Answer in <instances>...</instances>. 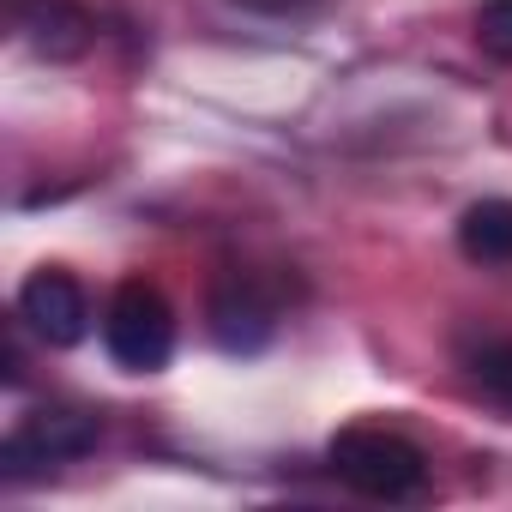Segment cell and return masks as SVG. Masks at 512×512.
<instances>
[{"label": "cell", "mask_w": 512, "mask_h": 512, "mask_svg": "<svg viewBox=\"0 0 512 512\" xmlns=\"http://www.w3.org/2000/svg\"><path fill=\"white\" fill-rule=\"evenodd\" d=\"M326 464L344 488L368 494V500H422L428 494V458L416 440L392 434V428H338L326 446Z\"/></svg>", "instance_id": "cell-1"}, {"label": "cell", "mask_w": 512, "mask_h": 512, "mask_svg": "<svg viewBox=\"0 0 512 512\" xmlns=\"http://www.w3.org/2000/svg\"><path fill=\"white\" fill-rule=\"evenodd\" d=\"M211 338L229 356H260L272 344V308L253 296L247 284H223L211 296Z\"/></svg>", "instance_id": "cell-5"}, {"label": "cell", "mask_w": 512, "mask_h": 512, "mask_svg": "<svg viewBox=\"0 0 512 512\" xmlns=\"http://www.w3.org/2000/svg\"><path fill=\"white\" fill-rule=\"evenodd\" d=\"M470 374H476V386H482L494 404L512 410V344H482V350L470 356Z\"/></svg>", "instance_id": "cell-8"}, {"label": "cell", "mask_w": 512, "mask_h": 512, "mask_svg": "<svg viewBox=\"0 0 512 512\" xmlns=\"http://www.w3.org/2000/svg\"><path fill=\"white\" fill-rule=\"evenodd\" d=\"M476 43L494 61H512V0H488V7L476 13Z\"/></svg>", "instance_id": "cell-9"}, {"label": "cell", "mask_w": 512, "mask_h": 512, "mask_svg": "<svg viewBox=\"0 0 512 512\" xmlns=\"http://www.w3.org/2000/svg\"><path fill=\"white\" fill-rule=\"evenodd\" d=\"M19 320H25L49 350H73V344L91 332L85 290H79L67 272H31L25 290H19Z\"/></svg>", "instance_id": "cell-4"}, {"label": "cell", "mask_w": 512, "mask_h": 512, "mask_svg": "<svg viewBox=\"0 0 512 512\" xmlns=\"http://www.w3.org/2000/svg\"><path fill=\"white\" fill-rule=\"evenodd\" d=\"M25 43L49 61H73L91 49V13L73 7V0H25V19H19Z\"/></svg>", "instance_id": "cell-6"}, {"label": "cell", "mask_w": 512, "mask_h": 512, "mask_svg": "<svg viewBox=\"0 0 512 512\" xmlns=\"http://www.w3.org/2000/svg\"><path fill=\"white\" fill-rule=\"evenodd\" d=\"M103 350H109L115 368H127V374H157V368L175 356V314H169V302H163L157 284L127 278V284L109 296Z\"/></svg>", "instance_id": "cell-2"}, {"label": "cell", "mask_w": 512, "mask_h": 512, "mask_svg": "<svg viewBox=\"0 0 512 512\" xmlns=\"http://www.w3.org/2000/svg\"><path fill=\"white\" fill-rule=\"evenodd\" d=\"M97 446V422L79 416V410H43V416H25L7 446H0V464L7 476H37V470H55V464H73Z\"/></svg>", "instance_id": "cell-3"}, {"label": "cell", "mask_w": 512, "mask_h": 512, "mask_svg": "<svg viewBox=\"0 0 512 512\" xmlns=\"http://www.w3.org/2000/svg\"><path fill=\"white\" fill-rule=\"evenodd\" d=\"M458 247L476 266H512V199H482L458 217Z\"/></svg>", "instance_id": "cell-7"}]
</instances>
